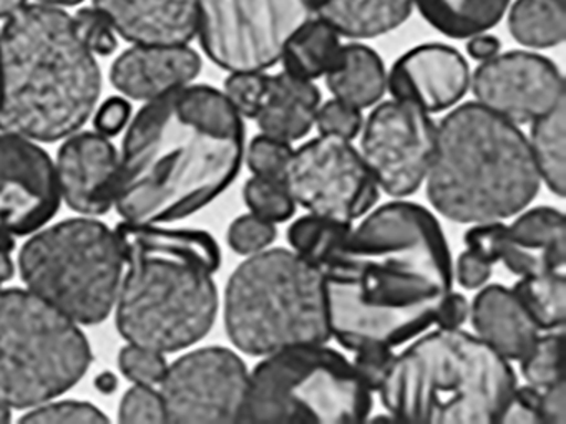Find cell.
I'll use <instances>...</instances> for the list:
<instances>
[{"mask_svg":"<svg viewBox=\"0 0 566 424\" xmlns=\"http://www.w3.org/2000/svg\"><path fill=\"white\" fill-rule=\"evenodd\" d=\"M276 235V224L251 212L231 222L228 244L237 254L253 255L270 247Z\"/></svg>","mask_w":566,"mask_h":424,"instance_id":"obj_37","label":"cell"},{"mask_svg":"<svg viewBox=\"0 0 566 424\" xmlns=\"http://www.w3.org/2000/svg\"><path fill=\"white\" fill-rule=\"evenodd\" d=\"M353 367L357 377L370 391H379L392 368L394 358L392 348L384 344H367L354 351Z\"/></svg>","mask_w":566,"mask_h":424,"instance_id":"obj_42","label":"cell"},{"mask_svg":"<svg viewBox=\"0 0 566 424\" xmlns=\"http://www.w3.org/2000/svg\"><path fill=\"white\" fill-rule=\"evenodd\" d=\"M500 49H502V45H500L499 39L486 35L485 32L470 36L469 43H467V52L476 62H486V60L493 59V56L499 55Z\"/></svg>","mask_w":566,"mask_h":424,"instance_id":"obj_49","label":"cell"},{"mask_svg":"<svg viewBox=\"0 0 566 424\" xmlns=\"http://www.w3.org/2000/svg\"><path fill=\"white\" fill-rule=\"evenodd\" d=\"M124 268L115 231L91 215L39 229L19 252L25 288L78 325L107 320Z\"/></svg>","mask_w":566,"mask_h":424,"instance_id":"obj_9","label":"cell"},{"mask_svg":"<svg viewBox=\"0 0 566 424\" xmlns=\"http://www.w3.org/2000/svg\"><path fill=\"white\" fill-rule=\"evenodd\" d=\"M539 414H542V423H566L565 380L558 381V383L553 384V386L546 388V390H542V401H539Z\"/></svg>","mask_w":566,"mask_h":424,"instance_id":"obj_47","label":"cell"},{"mask_svg":"<svg viewBox=\"0 0 566 424\" xmlns=\"http://www.w3.org/2000/svg\"><path fill=\"white\" fill-rule=\"evenodd\" d=\"M324 76L334 98L359 109L376 105L387 89L382 59L364 43L340 46L336 63Z\"/></svg>","mask_w":566,"mask_h":424,"instance_id":"obj_25","label":"cell"},{"mask_svg":"<svg viewBox=\"0 0 566 424\" xmlns=\"http://www.w3.org/2000/svg\"><path fill=\"white\" fill-rule=\"evenodd\" d=\"M319 106L321 92L314 82L281 72L270 76L254 119L263 135L286 142L300 141L316 125Z\"/></svg>","mask_w":566,"mask_h":424,"instance_id":"obj_23","label":"cell"},{"mask_svg":"<svg viewBox=\"0 0 566 424\" xmlns=\"http://www.w3.org/2000/svg\"><path fill=\"white\" fill-rule=\"evenodd\" d=\"M120 423H167L164 398L148 384H134L122 398L118 406Z\"/></svg>","mask_w":566,"mask_h":424,"instance_id":"obj_39","label":"cell"},{"mask_svg":"<svg viewBox=\"0 0 566 424\" xmlns=\"http://www.w3.org/2000/svg\"><path fill=\"white\" fill-rule=\"evenodd\" d=\"M61 201L51 155L32 139L0 131V232L34 234Z\"/></svg>","mask_w":566,"mask_h":424,"instance_id":"obj_16","label":"cell"},{"mask_svg":"<svg viewBox=\"0 0 566 424\" xmlns=\"http://www.w3.org/2000/svg\"><path fill=\"white\" fill-rule=\"evenodd\" d=\"M283 181L301 208L347 224L379 199V186L360 152L334 135H319L293 151Z\"/></svg>","mask_w":566,"mask_h":424,"instance_id":"obj_12","label":"cell"},{"mask_svg":"<svg viewBox=\"0 0 566 424\" xmlns=\"http://www.w3.org/2000/svg\"><path fill=\"white\" fill-rule=\"evenodd\" d=\"M350 229L353 227L347 222L334 221L310 212L290 225L287 242L297 255L323 268L346 241Z\"/></svg>","mask_w":566,"mask_h":424,"instance_id":"obj_31","label":"cell"},{"mask_svg":"<svg viewBox=\"0 0 566 424\" xmlns=\"http://www.w3.org/2000/svg\"><path fill=\"white\" fill-rule=\"evenodd\" d=\"M270 75L263 72H233L224 82V95L241 116L254 118L266 95Z\"/></svg>","mask_w":566,"mask_h":424,"instance_id":"obj_38","label":"cell"},{"mask_svg":"<svg viewBox=\"0 0 566 424\" xmlns=\"http://www.w3.org/2000/svg\"><path fill=\"white\" fill-rule=\"evenodd\" d=\"M528 142L539 178L553 194L563 198L566 191V99L532 123Z\"/></svg>","mask_w":566,"mask_h":424,"instance_id":"obj_28","label":"cell"},{"mask_svg":"<svg viewBox=\"0 0 566 424\" xmlns=\"http://www.w3.org/2000/svg\"><path fill=\"white\" fill-rule=\"evenodd\" d=\"M500 262L520 277L565 272L566 225L562 211L533 208L506 225Z\"/></svg>","mask_w":566,"mask_h":424,"instance_id":"obj_21","label":"cell"},{"mask_svg":"<svg viewBox=\"0 0 566 424\" xmlns=\"http://www.w3.org/2000/svg\"><path fill=\"white\" fill-rule=\"evenodd\" d=\"M118 368L134 384H160L167 373L168 363L165 353L142 344L128 343L118 353Z\"/></svg>","mask_w":566,"mask_h":424,"instance_id":"obj_35","label":"cell"},{"mask_svg":"<svg viewBox=\"0 0 566 424\" xmlns=\"http://www.w3.org/2000/svg\"><path fill=\"white\" fill-rule=\"evenodd\" d=\"M201 72V59L187 45H135L112 65V85L132 99L151 102L190 85Z\"/></svg>","mask_w":566,"mask_h":424,"instance_id":"obj_19","label":"cell"},{"mask_svg":"<svg viewBox=\"0 0 566 424\" xmlns=\"http://www.w3.org/2000/svg\"><path fill=\"white\" fill-rule=\"evenodd\" d=\"M77 321L29 288H0V398L31 410L62 396L92 364Z\"/></svg>","mask_w":566,"mask_h":424,"instance_id":"obj_8","label":"cell"},{"mask_svg":"<svg viewBox=\"0 0 566 424\" xmlns=\"http://www.w3.org/2000/svg\"><path fill=\"white\" fill-rule=\"evenodd\" d=\"M97 386L101 388L105 393H111L112 390H115L117 386V380H115L114 374L104 373L101 378H98Z\"/></svg>","mask_w":566,"mask_h":424,"instance_id":"obj_52","label":"cell"},{"mask_svg":"<svg viewBox=\"0 0 566 424\" xmlns=\"http://www.w3.org/2000/svg\"><path fill=\"white\" fill-rule=\"evenodd\" d=\"M132 106L122 96H112L105 99L94 115V126L97 132L112 138L124 131L125 126L130 123Z\"/></svg>","mask_w":566,"mask_h":424,"instance_id":"obj_45","label":"cell"},{"mask_svg":"<svg viewBox=\"0 0 566 424\" xmlns=\"http://www.w3.org/2000/svg\"><path fill=\"white\" fill-rule=\"evenodd\" d=\"M314 17V0H198V35L220 68L264 72Z\"/></svg>","mask_w":566,"mask_h":424,"instance_id":"obj_11","label":"cell"},{"mask_svg":"<svg viewBox=\"0 0 566 424\" xmlns=\"http://www.w3.org/2000/svg\"><path fill=\"white\" fill-rule=\"evenodd\" d=\"M82 42L94 55H111L117 50V32L111 20L95 9H84L74 17Z\"/></svg>","mask_w":566,"mask_h":424,"instance_id":"obj_40","label":"cell"},{"mask_svg":"<svg viewBox=\"0 0 566 424\" xmlns=\"http://www.w3.org/2000/svg\"><path fill=\"white\" fill-rule=\"evenodd\" d=\"M510 33L530 49H552L566 35L565 0H516L510 9Z\"/></svg>","mask_w":566,"mask_h":424,"instance_id":"obj_29","label":"cell"},{"mask_svg":"<svg viewBox=\"0 0 566 424\" xmlns=\"http://www.w3.org/2000/svg\"><path fill=\"white\" fill-rule=\"evenodd\" d=\"M39 2L41 3H45V6H52V7H57V6H77V3H81L82 0H39Z\"/></svg>","mask_w":566,"mask_h":424,"instance_id":"obj_55","label":"cell"},{"mask_svg":"<svg viewBox=\"0 0 566 424\" xmlns=\"http://www.w3.org/2000/svg\"><path fill=\"white\" fill-rule=\"evenodd\" d=\"M118 151L101 132H74L65 138L55 162L59 192L82 215L107 214L114 208Z\"/></svg>","mask_w":566,"mask_h":424,"instance_id":"obj_17","label":"cell"},{"mask_svg":"<svg viewBox=\"0 0 566 424\" xmlns=\"http://www.w3.org/2000/svg\"><path fill=\"white\" fill-rule=\"evenodd\" d=\"M15 264L12 252H0V288L14 277Z\"/></svg>","mask_w":566,"mask_h":424,"instance_id":"obj_50","label":"cell"},{"mask_svg":"<svg viewBox=\"0 0 566 424\" xmlns=\"http://www.w3.org/2000/svg\"><path fill=\"white\" fill-rule=\"evenodd\" d=\"M243 158V116L227 95L208 85L181 86L128 123L114 208L135 224L181 221L230 188Z\"/></svg>","mask_w":566,"mask_h":424,"instance_id":"obj_2","label":"cell"},{"mask_svg":"<svg viewBox=\"0 0 566 424\" xmlns=\"http://www.w3.org/2000/svg\"><path fill=\"white\" fill-rule=\"evenodd\" d=\"M293 151L291 142L281 141L261 132L260 136L251 139L248 146V168L254 176L283 179Z\"/></svg>","mask_w":566,"mask_h":424,"instance_id":"obj_36","label":"cell"},{"mask_svg":"<svg viewBox=\"0 0 566 424\" xmlns=\"http://www.w3.org/2000/svg\"><path fill=\"white\" fill-rule=\"evenodd\" d=\"M102 72L74 17L24 6L0 30V131L35 142L77 132L94 115Z\"/></svg>","mask_w":566,"mask_h":424,"instance_id":"obj_4","label":"cell"},{"mask_svg":"<svg viewBox=\"0 0 566 424\" xmlns=\"http://www.w3.org/2000/svg\"><path fill=\"white\" fill-rule=\"evenodd\" d=\"M115 235L127 267L114 307L118 333L165 354L203 340L220 305L213 275L221 251L213 235L128 221Z\"/></svg>","mask_w":566,"mask_h":424,"instance_id":"obj_3","label":"cell"},{"mask_svg":"<svg viewBox=\"0 0 566 424\" xmlns=\"http://www.w3.org/2000/svg\"><path fill=\"white\" fill-rule=\"evenodd\" d=\"M412 0H314L317 19L347 39H373L402 25Z\"/></svg>","mask_w":566,"mask_h":424,"instance_id":"obj_24","label":"cell"},{"mask_svg":"<svg viewBox=\"0 0 566 424\" xmlns=\"http://www.w3.org/2000/svg\"><path fill=\"white\" fill-rule=\"evenodd\" d=\"M515 388L509 360L482 338L439 328L394 358L377 393L397 421L492 424Z\"/></svg>","mask_w":566,"mask_h":424,"instance_id":"obj_6","label":"cell"},{"mask_svg":"<svg viewBox=\"0 0 566 424\" xmlns=\"http://www.w3.org/2000/svg\"><path fill=\"white\" fill-rule=\"evenodd\" d=\"M505 231L506 225H503L500 221L480 222V224H473V227L465 232L463 239H465L469 251L486 258L490 264H496L502 257Z\"/></svg>","mask_w":566,"mask_h":424,"instance_id":"obj_44","label":"cell"},{"mask_svg":"<svg viewBox=\"0 0 566 424\" xmlns=\"http://www.w3.org/2000/svg\"><path fill=\"white\" fill-rule=\"evenodd\" d=\"M476 337L506 360H522L539 337V327L513 288L493 284L482 288L470 305Z\"/></svg>","mask_w":566,"mask_h":424,"instance_id":"obj_22","label":"cell"},{"mask_svg":"<svg viewBox=\"0 0 566 424\" xmlns=\"http://www.w3.org/2000/svg\"><path fill=\"white\" fill-rule=\"evenodd\" d=\"M470 86L476 103L515 125L533 123L566 99L558 66L530 52L499 53L482 62Z\"/></svg>","mask_w":566,"mask_h":424,"instance_id":"obj_15","label":"cell"},{"mask_svg":"<svg viewBox=\"0 0 566 424\" xmlns=\"http://www.w3.org/2000/svg\"><path fill=\"white\" fill-rule=\"evenodd\" d=\"M250 373L230 348L205 347L168 364L160 381L167 423H238Z\"/></svg>","mask_w":566,"mask_h":424,"instance_id":"obj_13","label":"cell"},{"mask_svg":"<svg viewBox=\"0 0 566 424\" xmlns=\"http://www.w3.org/2000/svg\"><path fill=\"white\" fill-rule=\"evenodd\" d=\"M563 330L539 333L522 358L523 378L532 386L546 390L563 380Z\"/></svg>","mask_w":566,"mask_h":424,"instance_id":"obj_32","label":"cell"},{"mask_svg":"<svg viewBox=\"0 0 566 424\" xmlns=\"http://www.w3.org/2000/svg\"><path fill=\"white\" fill-rule=\"evenodd\" d=\"M493 264L467 248L457 261V280L463 288L475 290L483 287L492 275Z\"/></svg>","mask_w":566,"mask_h":424,"instance_id":"obj_46","label":"cell"},{"mask_svg":"<svg viewBox=\"0 0 566 424\" xmlns=\"http://www.w3.org/2000/svg\"><path fill=\"white\" fill-rule=\"evenodd\" d=\"M244 202L253 214L277 224L287 221L296 212V202L287 191L283 179L254 176L243 189Z\"/></svg>","mask_w":566,"mask_h":424,"instance_id":"obj_33","label":"cell"},{"mask_svg":"<svg viewBox=\"0 0 566 424\" xmlns=\"http://www.w3.org/2000/svg\"><path fill=\"white\" fill-rule=\"evenodd\" d=\"M339 33L321 19L307 22L287 43L283 53L284 72L304 80L326 75L339 56Z\"/></svg>","mask_w":566,"mask_h":424,"instance_id":"obj_27","label":"cell"},{"mask_svg":"<svg viewBox=\"0 0 566 424\" xmlns=\"http://www.w3.org/2000/svg\"><path fill=\"white\" fill-rule=\"evenodd\" d=\"M539 401H542V390L538 388L532 386V384L525 388L516 386L506 400L496 423H542Z\"/></svg>","mask_w":566,"mask_h":424,"instance_id":"obj_43","label":"cell"},{"mask_svg":"<svg viewBox=\"0 0 566 424\" xmlns=\"http://www.w3.org/2000/svg\"><path fill=\"white\" fill-rule=\"evenodd\" d=\"M316 125L321 135L339 136L350 141L363 129L364 118L359 108L334 98L319 106Z\"/></svg>","mask_w":566,"mask_h":424,"instance_id":"obj_41","label":"cell"},{"mask_svg":"<svg viewBox=\"0 0 566 424\" xmlns=\"http://www.w3.org/2000/svg\"><path fill=\"white\" fill-rule=\"evenodd\" d=\"M22 423H44V424H104L108 423V416L87 401L74 400H51L45 403L31 407L24 416Z\"/></svg>","mask_w":566,"mask_h":424,"instance_id":"obj_34","label":"cell"},{"mask_svg":"<svg viewBox=\"0 0 566 424\" xmlns=\"http://www.w3.org/2000/svg\"><path fill=\"white\" fill-rule=\"evenodd\" d=\"M224 328L253 357L326 343L333 335L323 268L287 248L250 255L228 280Z\"/></svg>","mask_w":566,"mask_h":424,"instance_id":"obj_7","label":"cell"},{"mask_svg":"<svg viewBox=\"0 0 566 424\" xmlns=\"http://www.w3.org/2000/svg\"><path fill=\"white\" fill-rule=\"evenodd\" d=\"M373 391L334 348L301 344L266 354L250 373L241 423H360Z\"/></svg>","mask_w":566,"mask_h":424,"instance_id":"obj_10","label":"cell"},{"mask_svg":"<svg viewBox=\"0 0 566 424\" xmlns=\"http://www.w3.org/2000/svg\"><path fill=\"white\" fill-rule=\"evenodd\" d=\"M539 330H563L566 320L565 272L528 275L513 287Z\"/></svg>","mask_w":566,"mask_h":424,"instance_id":"obj_30","label":"cell"},{"mask_svg":"<svg viewBox=\"0 0 566 424\" xmlns=\"http://www.w3.org/2000/svg\"><path fill=\"white\" fill-rule=\"evenodd\" d=\"M470 315V304L467 298L460 294L450 292L440 307L439 314L436 317V325L442 330H457L465 324Z\"/></svg>","mask_w":566,"mask_h":424,"instance_id":"obj_48","label":"cell"},{"mask_svg":"<svg viewBox=\"0 0 566 424\" xmlns=\"http://www.w3.org/2000/svg\"><path fill=\"white\" fill-rule=\"evenodd\" d=\"M15 248V241L12 235L0 232V252H12Z\"/></svg>","mask_w":566,"mask_h":424,"instance_id":"obj_53","label":"cell"},{"mask_svg":"<svg viewBox=\"0 0 566 424\" xmlns=\"http://www.w3.org/2000/svg\"><path fill=\"white\" fill-rule=\"evenodd\" d=\"M423 19L452 39H470L495 26L510 0H412Z\"/></svg>","mask_w":566,"mask_h":424,"instance_id":"obj_26","label":"cell"},{"mask_svg":"<svg viewBox=\"0 0 566 424\" xmlns=\"http://www.w3.org/2000/svg\"><path fill=\"white\" fill-rule=\"evenodd\" d=\"M331 335L347 350L397 347L436 324L453 265L436 215L392 201L367 215L323 267Z\"/></svg>","mask_w":566,"mask_h":424,"instance_id":"obj_1","label":"cell"},{"mask_svg":"<svg viewBox=\"0 0 566 424\" xmlns=\"http://www.w3.org/2000/svg\"><path fill=\"white\" fill-rule=\"evenodd\" d=\"M12 420L11 406L0 398V424L9 423Z\"/></svg>","mask_w":566,"mask_h":424,"instance_id":"obj_54","label":"cell"},{"mask_svg":"<svg viewBox=\"0 0 566 424\" xmlns=\"http://www.w3.org/2000/svg\"><path fill=\"white\" fill-rule=\"evenodd\" d=\"M25 6V0H0V19H8Z\"/></svg>","mask_w":566,"mask_h":424,"instance_id":"obj_51","label":"cell"},{"mask_svg":"<svg viewBox=\"0 0 566 424\" xmlns=\"http://www.w3.org/2000/svg\"><path fill=\"white\" fill-rule=\"evenodd\" d=\"M426 179L433 209L460 224L513 218L536 198L542 182L518 125L480 103L452 109L437 126Z\"/></svg>","mask_w":566,"mask_h":424,"instance_id":"obj_5","label":"cell"},{"mask_svg":"<svg viewBox=\"0 0 566 424\" xmlns=\"http://www.w3.org/2000/svg\"><path fill=\"white\" fill-rule=\"evenodd\" d=\"M360 156L377 186L390 198H409L426 181L436 149L437 126L416 103L389 99L364 123Z\"/></svg>","mask_w":566,"mask_h":424,"instance_id":"obj_14","label":"cell"},{"mask_svg":"<svg viewBox=\"0 0 566 424\" xmlns=\"http://www.w3.org/2000/svg\"><path fill=\"white\" fill-rule=\"evenodd\" d=\"M94 7L135 45H187L198 33V0H94Z\"/></svg>","mask_w":566,"mask_h":424,"instance_id":"obj_20","label":"cell"},{"mask_svg":"<svg viewBox=\"0 0 566 424\" xmlns=\"http://www.w3.org/2000/svg\"><path fill=\"white\" fill-rule=\"evenodd\" d=\"M470 66L453 46L426 43L403 53L387 76L392 98L429 113L452 108L470 86Z\"/></svg>","mask_w":566,"mask_h":424,"instance_id":"obj_18","label":"cell"}]
</instances>
